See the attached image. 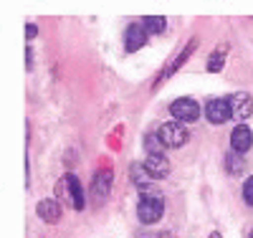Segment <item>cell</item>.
Returning <instances> with one entry per match:
<instances>
[{"mask_svg":"<svg viewBox=\"0 0 253 238\" xmlns=\"http://www.w3.org/2000/svg\"><path fill=\"white\" fill-rule=\"evenodd\" d=\"M162 213H165V203H162V198L160 195H152L150 190H144V195H142V200H139V205H137V215H139V221L142 223H157L160 218H162Z\"/></svg>","mask_w":253,"mask_h":238,"instance_id":"obj_1","label":"cell"},{"mask_svg":"<svg viewBox=\"0 0 253 238\" xmlns=\"http://www.w3.org/2000/svg\"><path fill=\"white\" fill-rule=\"evenodd\" d=\"M170 112H172V117H175L177 122L187 124V122H195V119L200 117V106H198V101H195V99L182 96V99H175V101H172Z\"/></svg>","mask_w":253,"mask_h":238,"instance_id":"obj_2","label":"cell"},{"mask_svg":"<svg viewBox=\"0 0 253 238\" xmlns=\"http://www.w3.org/2000/svg\"><path fill=\"white\" fill-rule=\"evenodd\" d=\"M160 140L165 142V147H182L187 142V129L180 122H167L160 127Z\"/></svg>","mask_w":253,"mask_h":238,"instance_id":"obj_3","label":"cell"},{"mask_svg":"<svg viewBox=\"0 0 253 238\" xmlns=\"http://www.w3.org/2000/svg\"><path fill=\"white\" fill-rule=\"evenodd\" d=\"M205 117H208V122H213V124H223L228 117H233L230 114L228 99H210L208 106H205Z\"/></svg>","mask_w":253,"mask_h":238,"instance_id":"obj_4","label":"cell"},{"mask_svg":"<svg viewBox=\"0 0 253 238\" xmlns=\"http://www.w3.org/2000/svg\"><path fill=\"white\" fill-rule=\"evenodd\" d=\"M144 170L150 172V178L152 180H162L170 175V162H167L165 155H147L144 160Z\"/></svg>","mask_w":253,"mask_h":238,"instance_id":"obj_5","label":"cell"},{"mask_svg":"<svg viewBox=\"0 0 253 238\" xmlns=\"http://www.w3.org/2000/svg\"><path fill=\"white\" fill-rule=\"evenodd\" d=\"M109 188H112V172L109 170H101L99 175L94 178V185H91V198L96 205L104 203V198L109 195Z\"/></svg>","mask_w":253,"mask_h":238,"instance_id":"obj_6","label":"cell"},{"mask_svg":"<svg viewBox=\"0 0 253 238\" xmlns=\"http://www.w3.org/2000/svg\"><path fill=\"white\" fill-rule=\"evenodd\" d=\"M228 104H230V114L238 117V119H246V117H251V112H253V99H251L248 94H243V92L233 94V96L228 99Z\"/></svg>","mask_w":253,"mask_h":238,"instance_id":"obj_7","label":"cell"},{"mask_svg":"<svg viewBox=\"0 0 253 238\" xmlns=\"http://www.w3.org/2000/svg\"><path fill=\"white\" fill-rule=\"evenodd\" d=\"M230 144H233V149H236L238 155L248 152L251 144H253V132H251L246 124H238V127L233 129V135H230Z\"/></svg>","mask_w":253,"mask_h":238,"instance_id":"obj_8","label":"cell"},{"mask_svg":"<svg viewBox=\"0 0 253 238\" xmlns=\"http://www.w3.org/2000/svg\"><path fill=\"white\" fill-rule=\"evenodd\" d=\"M144 43H147V31L142 26L132 23L129 28L124 31V46H126V51H139Z\"/></svg>","mask_w":253,"mask_h":238,"instance_id":"obj_9","label":"cell"},{"mask_svg":"<svg viewBox=\"0 0 253 238\" xmlns=\"http://www.w3.org/2000/svg\"><path fill=\"white\" fill-rule=\"evenodd\" d=\"M38 215L43 218L46 223H56L61 218V205L56 200H41L38 203Z\"/></svg>","mask_w":253,"mask_h":238,"instance_id":"obj_10","label":"cell"},{"mask_svg":"<svg viewBox=\"0 0 253 238\" xmlns=\"http://www.w3.org/2000/svg\"><path fill=\"white\" fill-rule=\"evenodd\" d=\"M66 183H69V195L74 198V208L84 210V203H86V198H84V188L79 185V180L74 175H66Z\"/></svg>","mask_w":253,"mask_h":238,"instance_id":"obj_11","label":"cell"},{"mask_svg":"<svg viewBox=\"0 0 253 238\" xmlns=\"http://www.w3.org/2000/svg\"><path fill=\"white\" fill-rule=\"evenodd\" d=\"M167 26V20L162 15H150V18H144V28L150 31V33H162Z\"/></svg>","mask_w":253,"mask_h":238,"instance_id":"obj_12","label":"cell"},{"mask_svg":"<svg viewBox=\"0 0 253 238\" xmlns=\"http://www.w3.org/2000/svg\"><path fill=\"white\" fill-rule=\"evenodd\" d=\"M132 180L147 190V180H150V172L144 170V165H132Z\"/></svg>","mask_w":253,"mask_h":238,"instance_id":"obj_13","label":"cell"},{"mask_svg":"<svg viewBox=\"0 0 253 238\" xmlns=\"http://www.w3.org/2000/svg\"><path fill=\"white\" fill-rule=\"evenodd\" d=\"M144 147L150 149V155H162V149H167L165 142L160 140V135H150V137L144 140Z\"/></svg>","mask_w":253,"mask_h":238,"instance_id":"obj_14","label":"cell"},{"mask_svg":"<svg viewBox=\"0 0 253 238\" xmlns=\"http://www.w3.org/2000/svg\"><path fill=\"white\" fill-rule=\"evenodd\" d=\"M223 56H225V46H220V48L213 53V58L208 61V71H213V74L220 71V69H223Z\"/></svg>","mask_w":253,"mask_h":238,"instance_id":"obj_15","label":"cell"},{"mask_svg":"<svg viewBox=\"0 0 253 238\" xmlns=\"http://www.w3.org/2000/svg\"><path fill=\"white\" fill-rule=\"evenodd\" d=\"M243 198H246V203L248 205H253V175L246 180V185H243Z\"/></svg>","mask_w":253,"mask_h":238,"instance_id":"obj_16","label":"cell"},{"mask_svg":"<svg viewBox=\"0 0 253 238\" xmlns=\"http://www.w3.org/2000/svg\"><path fill=\"white\" fill-rule=\"evenodd\" d=\"M26 28H28V31H26V33H28V38H33V36H36V26H26Z\"/></svg>","mask_w":253,"mask_h":238,"instance_id":"obj_17","label":"cell"},{"mask_svg":"<svg viewBox=\"0 0 253 238\" xmlns=\"http://www.w3.org/2000/svg\"><path fill=\"white\" fill-rule=\"evenodd\" d=\"M251 238H253V233H251Z\"/></svg>","mask_w":253,"mask_h":238,"instance_id":"obj_18","label":"cell"}]
</instances>
